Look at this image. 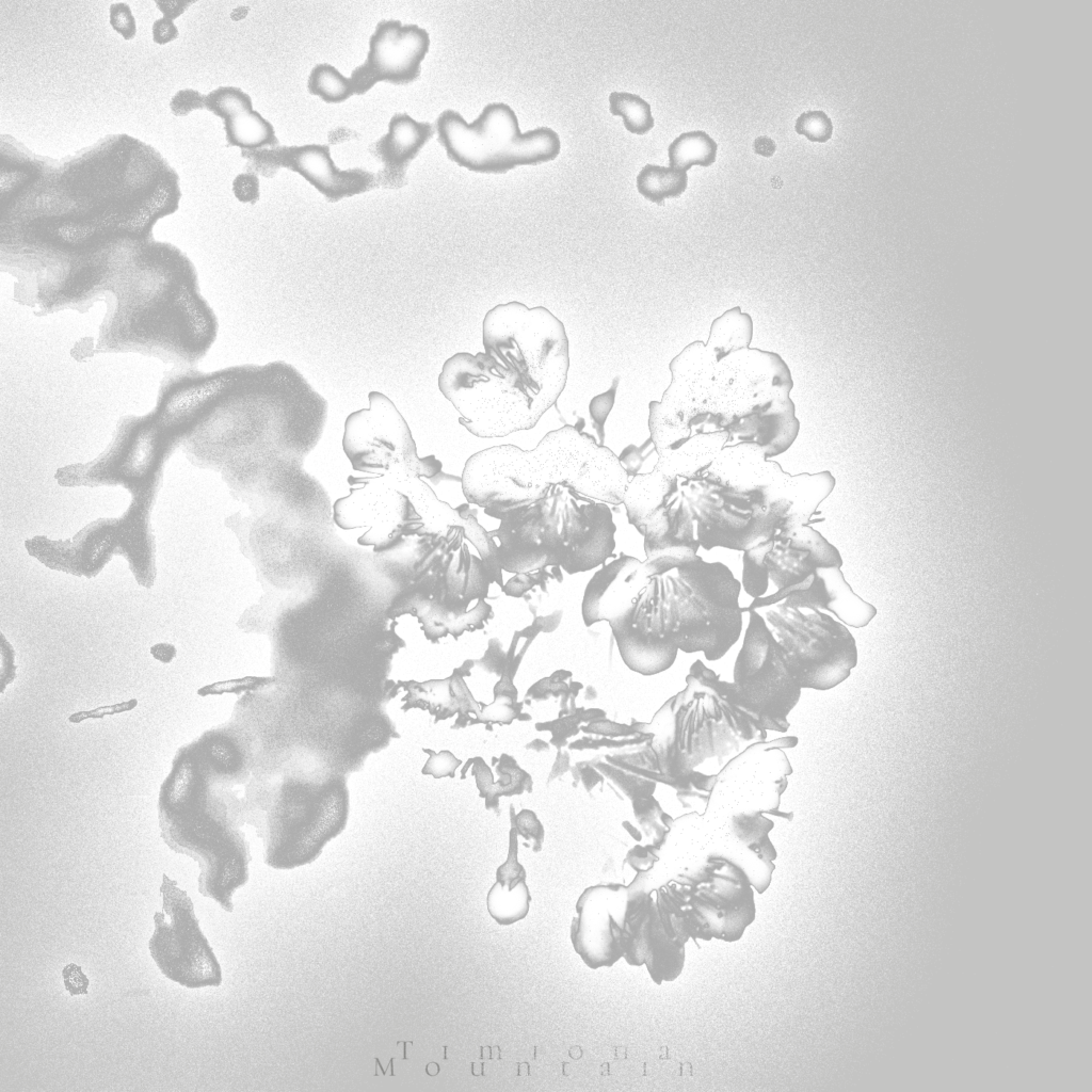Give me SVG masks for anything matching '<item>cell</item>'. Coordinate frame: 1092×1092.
<instances>
[{
	"mask_svg": "<svg viewBox=\"0 0 1092 1092\" xmlns=\"http://www.w3.org/2000/svg\"><path fill=\"white\" fill-rule=\"evenodd\" d=\"M686 688L669 698L649 723L661 783L677 791L685 807L707 804L717 774L695 768L708 759L722 764L741 746L765 741L761 728L738 704L732 682L701 660L690 667Z\"/></svg>",
	"mask_w": 1092,
	"mask_h": 1092,
	"instance_id": "cell-1",
	"label": "cell"
},
{
	"mask_svg": "<svg viewBox=\"0 0 1092 1092\" xmlns=\"http://www.w3.org/2000/svg\"><path fill=\"white\" fill-rule=\"evenodd\" d=\"M484 513L500 521L488 533L502 572H548L561 581V569L569 575L591 571L615 548L609 507L562 486L551 485L532 503Z\"/></svg>",
	"mask_w": 1092,
	"mask_h": 1092,
	"instance_id": "cell-2",
	"label": "cell"
},
{
	"mask_svg": "<svg viewBox=\"0 0 1092 1092\" xmlns=\"http://www.w3.org/2000/svg\"><path fill=\"white\" fill-rule=\"evenodd\" d=\"M661 576L665 637L685 653L722 658L742 630L741 583L725 564L700 556Z\"/></svg>",
	"mask_w": 1092,
	"mask_h": 1092,
	"instance_id": "cell-3",
	"label": "cell"
},
{
	"mask_svg": "<svg viewBox=\"0 0 1092 1092\" xmlns=\"http://www.w3.org/2000/svg\"><path fill=\"white\" fill-rule=\"evenodd\" d=\"M438 388L459 412V422L481 438L530 430L544 414L520 375L486 353L452 355L443 365Z\"/></svg>",
	"mask_w": 1092,
	"mask_h": 1092,
	"instance_id": "cell-4",
	"label": "cell"
},
{
	"mask_svg": "<svg viewBox=\"0 0 1092 1092\" xmlns=\"http://www.w3.org/2000/svg\"><path fill=\"white\" fill-rule=\"evenodd\" d=\"M485 353L512 368L537 397L544 413L563 391L569 369L563 323L543 306L498 304L483 320Z\"/></svg>",
	"mask_w": 1092,
	"mask_h": 1092,
	"instance_id": "cell-5",
	"label": "cell"
},
{
	"mask_svg": "<svg viewBox=\"0 0 1092 1092\" xmlns=\"http://www.w3.org/2000/svg\"><path fill=\"white\" fill-rule=\"evenodd\" d=\"M316 780H287L269 789L264 862L293 869L314 862L344 828L348 791L342 774Z\"/></svg>",
	"mask_w": 1092,
	"mask_h": 1092,
	"instance_id": "cell-6",
	"label": "cell"
},
{
	"mask_svg": "<svg viewBox=\"0 0 1092 1092\" xmlns=\"http://www.w3.org/2000/svg\"><path fill=\"white\" fill-rule=\"evenodd\" d=\"M438 141L450 160L469 171L507 173L520 165H536L556 159L560 138L548 127L521 132L513 109L492 102L470 124L454 110L436 119Z\"/></svg>",
	"mask_w": 1092,
	"mask_h": 1092,
	"instance_id": "cell-7",
	"label": "cell"
},
{
	"mask_svg": "<svg viewBox=\"0 0 1092 1092\" xmlns=\"http://www.w3.org/2000/svg\"><path fill=\"white\" fill-rule=\"evenodd\" d=\"M773 637L786 651L801 688L829 690L857 663L856 643L848 628L819 610L799 609L783 601L762 608Z\"/></svg>",
	"mask_w": 1092,
	"mask_h": 1092,
	"instance_id": "cell-8",
	"label": "cell"
},
{
	"mask_svg": "<svg viewBox=\"0 0 1092 1092\" xmlns=\"http://www.w3.org/2000/svg\"><path fill=\"white\" fill-rule=\"evenodd\" d=\"M791 375L775 353L742 349L712 364L706 383V428L726 431L739 420L791 402Z\"/></svg>",
	"mask_w": 1092,
	"mask_h": 1092,
	"instance_id": "cell-9",
	"label": "cell"
},
{
	"mask_svg": "<svg viewBox=\"0 0 1092 1092\" xmlns=\"http://www.w3.org/2000/svg\"><path fill=\"white\" fill-rule=\"evenodd\" d=\"M749 613L732 687L739 706L761 728L785 733L789 728L787 717L798 704L802 688L786 651L761 614L756 610Z\"/></svg>",
	"mask_w": 1092,
	"mask_h": 1092,
	"instance_id": "cell-10",
	"label": "cell"
},
{
	"mask_svg": "<svg viewBox=\"0 0 1092 1092\" xmlns=\"http://www.w3.org/2000/svg\"><path fill=\"white\" fill-rule=\"evenodd\" d=\"M681 496L695 524L700 546L745 551L771 540L782 515L761 489L741 493L721 486L706 475L679 482Z\"/></svg>",
	"mask_w": 1092,
	"mask_h": 1092,
	"instance_id": "cell-11",
	"label": "cell"
},
{
	"mask_svg": "<svg viewBox=\"0 0 1092 1092\" xmlns=\"http://www.w3.org/2000/svg\"><path fill=\"white\" fill-rule=\"evenodd\" d=\"M543 481L593 500L623 503L630 475L620 457L594 436L565 424L529 450Z\"/></svg>",
	"mask_w": 1092,
	"mask_h": 1092,
	"instance_id": "cell-12",
	"label": "cell"
},
{
	"mask_svg": "<svg viewBox=\"0 0 1092 1092\" xmlns=\"http://www.w3.org/2000/svg\"><path fill=\"white\" fill-rule=\"evenodd\" d=\"M369 407L351 413L344 422L343 450L356 470L397 476L432 477L441 469L434 455L418 457L411 430L394 402L371 391Z\"/></svg>",
	"mask_w": 1092,
	"mask_h": 1092,
	"instance_id": "cell-13",
	"label": "cell"
},
{
	"mask_svg": "<svg viewBox=\"0 0 1092 1092\" xmlns=\"http://www.w3.org/2000/svg\"><path fill=\"white\" fill-rule=\"evenodd\" d=\"M162 877L164 913L154 915L155 930L148 942L151 958L167 979L187 989L219 986L222 969L199 928L191 898L176 881Z\"/></svg>",
	"mask_w": 1092,
	"mask_h": 1092,
	"instance_id": "cell-14",
	"label": "cell"
},
{
	"mask_svg": "<svg viewBox=\"0 0 1092 1092\" xmlns=\"http://www.w3.org/2000/svg\"><path fill=\"white\" fill-rule=\"evenodd\" d=\"M797 743L796 737H784L748 745L717 774L705 808L728 814L781 815V794L792 771L782 749Z\"/></svg>",
	"mask_w": 1092,
	"mask_h": 1092,
	"instance_id": "cell-15",
	"label": "cell"
},
{
	"mask_svg": "<svg viewBox=\"0 0 1092 1092\" xmlns=\"http://www.w3.org/2000/svg\"><path fill=\"white\" fill-rule=\"evenodd\" d=\"M551 485L539 473L529 450L499 445L472 454L465 463L462 489L468 503L503 509L532 503Z\"/></svg>",
	"mask_w": 1092,
	"mask_h": 1092,
	"instance_id": "cell-16",
	"label": "cell"
},
{
	"mask_svg": "<svg viewBox=\"0 0 1092 1092\" xmlns=\"http://www.w3.org/2000/svg\"><path fill=\"white\" fill-rule=\"evenodd\" d=\"M769 589L765 597L754 599L742 611L756 610L782 601L788 595L807 590L820 566L841 567L838 549L808 525L777 531L764 556Z\"/></svg>",
	"mask_w": 1092,
	"mask_h": 1092,
	"instance_id": "cell-17",
	"label": "cell"
},
{
	"mask_svg": "<svg viewBox=\"0 0 1092 1092\" xmlns=\"http://www.w3.org/2000/svg\"><path fill=\"white\" fill-rule=\"evenodd\" d=\"M662 595L661 574L649 575L648 583L633 606L623 616L609 622L624 662L643 675L668 670L678 653L664 635Z\"/></svg>",
	"mask_w": 1092,
	"mask_h": 1092,
	"instance_id": "cell-18",
	"label": "cell"
},
{
	"mask_svg": "<svg viewBox=\"0 0 1092 1092\" xmlns=\"http://www.w3.org/2000/svg\"><path fill=\"white\" fill-rule=\"evenodd\" d=\"M627 896L626 886L607 884L591 886L579 897L571 941L589 967L611 966L623 957L621 937Z\"/></svg>",
	"mask_w": 1092,
	"mask_h": 1092,
	"instance_id": "cell-19",
	"label": "cell"
},
{
	"mask_svg": "<svg viewBox=\"0 0 1092 1092\" xmlns=\"http://www.w3.org/2000/svg\"><path fill=\"white\" fill-rule=\"evenodd\" d=\"M430 47L428 32L399 20H381L369 41L365 62L350 77L355 94L362 95L375 83L407 84L420 75V65Z\"/></svg>",
	"mask_w": 1092,
	"mask_h": 1092,
	"instance_id": "cell-20",
	"label": "cell"
},
{
	"mask_svg": "<svg viewBox=\"0 0 1092 1092\" xmlns=\"http://www.w3.org/2000/svg\"><path fill=\"white\" fill-rule=\"evenodd\" d=\"M263 175L278 167L302 175L330 202L365 192L375 184L374 176L362 168L342 171L335 166L326 145L276 146L271 149L242 150Z\"/></svg>",
	"mask_w": 1092,
	"mask_h": 1092,
	"instance_id": "cell-21",
	"label": "cell"
},
{
	"mask_svg": "<svg viewBox=\"0 0 1092 1092\" xmlns=\"http://www.w3.org/2000/svg\"><path fill=\"white\" fill-rule=\"evenodd\" d=\"M649 581L644 561L621 553L588 582L581 613L587 626L623 616Z\"/></svg>",
	"mask_w": 1092,
	"mask_h": 1092,
	"instance_id": "cell-22",
	"label": "cell"
},
{
	"mask_svg": "<svg viewBox=\"0 0 1092 1092\" xmlns=\"http://www.w3.org/2000/svg\"><path fill=\"white\" fill-rule=\"evenodd\" d=\"M640 534L646 559H664L678 566L697 556L695 524L681 493L653 514Z\"/></svg>",
	"mask_w": 1092,
	"mask_h": 1092,
	"instance_id": "cell-23",
	"label": "cell"
},
{
	"mask_svg": "<svg viewBox=\"0 0 1092 1092\" xmlns=\"http://www.w3.org/2000/svg\"><path fill=\"white\" fill-rule=\"evenodd\" d=\"M782 601L799 609L830 611L854 628L866 626L877 614L874 606L852 591L837 566L818 567L807 590L792 593Z\"/></svg>",
	"mask_w": 1092,
	"mask_h": 1092,
	"instance_id": "cell-24",
	"label": "cell"
},
{
	"mask_svg": "<svg viewBox=\"0 0 1092 1092\" xmlns=\"http://www.w3.org/2000/svg\"><path fill=\"white\" fill-rule=\"evenodd\" d=\"M834 486L835 478L828 470L798 475L784 471L774 482L760 489L771 508L785 513L777 530L782 531L807 525Z\"/></svg>",
	"mask_w": 1092,
	"mask_h": 1092,
	"instance_id": "cell-25",
	"label": "cell"
},
{
	"mask_svg": "<svg viewBox=\"0 0 1092 1092\" xmlns=\"http://www.w3.org/2000/svg\"><path fill=\"white\" fill-rule=\"evenodd\" d=\"M783 472L781 465L767 459L758 445L737 443L725 445L705 475L721 486L748 493L771 484Z\"/></svg>",
	"mask_w": 1092,
	"mask_h": 1092,
	"instance_id": "cell-26",
	"label": "cell"
},
{
	"mask_svg": "<svg viewBox=\"0 0 1092 1092\" xmlns=\"http://www.w3.org/2000/svg\"><path fill=\"white\" fill-rule=\"evenodd\" d=\"M430 123L417 122L406 113L395 114L388 125V132L371 147V152L384 167L379 180L387 187H400L405 179L406 167L433 135Z\"/></svg>",
	"mask_w": 1092,
	"mask_h": 1092,
	"instance_id": "cell-27",
	"label": "cell"
},
{
	"mask_svg": "<svg viewBox=\"0 0 1092 1092\" xmlns=\"http://www.w3.org/2000/svg\"><path fill=\"white\" fill-rule=\"evenodd\" d=\"M398 685L407 692L402 698V710L427 709L436 717V720L447 719L456 711L473 710L476 706L456 670L451 677L444 680L398 681Z\"/></svg>",
	"mask_w": 1092,
	"mask_h": 1092,
	"instance_id": "cell-28",
	"label": "cell"
},
{
	"mask_svg": "<svg viewBox=\"0 0 1092 1092\" xmlns=\"http://www.w3.org/2000/svg\"><path fill=\"white\" fill-rule=\"evenodd\" d=\"M727 439L728 434L725 431L693 434L678 447L657 454L653 469L671 478H698L706 473Z\"/></svg>",
	"mask_w": 1092,
	"mask_h": 1092,
	"instance_id": "cell-29",
	"label": "cell"
},
{
	"mask_svg": "<svg viewBox=\"0 0 1092 1092\" xmlns=\"http://www.w3.org/2000/svg\"><path fill=\"white\" fill-rule=\"evenodd\" d=\"M680 494L679 479L652 469L629 478L623 504L626 515L639 532L646 520Z\"/></svg>",
	"mask_w": 1092,
	"mask_h": 1092,
	"instance_id": "cell-30",
	"label": "cell"
},
{
	"mask_svg": "<svg viewBox=\"0 0 1092 1092\" xmlns=\"http://www.w3.org/2000/svg\"><path fill=\"white\" fill-rule=\"evenodd\" d=\"M684 962L685 944L670 938L664 932L657 914L652 889V902L645 927L644 964L652 979L660 984L662 981L676 979L681 973Z\"/></svg>",
	"mask_w": 1092,
	"mask_h": 1092,
	"instance_id": "cell-31",
	"label": "cell"
},
{
	"mask_svg": "<svg viewBox=\"0 0 1092 1092\" xmlns=\"http://www.w3.org/2000/svg\"><path fill=\"white\" fill-rule=\"evenodd\" d=\"M224 126L227 143L242 150L278 146L272 125L253 110L252 99L235 110L224 121Z\"/></svg>",
	"mask_w": 1092,
	"mask_h": 1092,
	"instance_id": "cell-32",
	"label": "cell"
},
{
	"mask_svg": "<svg viewBox=\"0 0 1092 1092\" xmlns=\"http://www.w3.org/2000/svg\"><path fill=\"white\" fill-rule=\"evenodd\" d=\"M752 335L751 317L734 307L712 322L706 349L718 363L733 352L749 348Z\"/></svg>",
	"mask_w": 1092,
	"mask_h": 1092,
	"instance_id": "cell-33",
	"label": "cell"
},
{
	"mask_svg": "<svg viewBox=\"0 0 1092 1092\" xmlns=\"http://www.w3.org/2000/svg\"><path fill=\"white\" fill-rule=\"evenodd\" d=\"M688 184L686 171L646 164L637 176L639 193L646 199L662 206L665 198L680 196Z\"/></svg>",
	"mask_w": 1092,
	"mask_h": 1092,
	"instance_id": "cell-34",
	"label": "cell"
},
{
	"mask_svg": "<svg viewBox=\"0 0 1092 1092\" xmlns=\"http://www.w3.org/2000/svg\"><path fill=\"white\" fill-rule=\"evenodd\" d=\"M718 145L702 130L681 133L669 146L671 167L688 171L693 165L710 166L717 157Z\"/></svg>",
	"mask_w": 1092,
	"mask_h": 1092,
	"instance_id": "cell-35",
	"label": "cell"
},
{
	"mask_svg": "<svg viewBox=\"0 0 1092 1092\" xmlns=\"http://www.w3.org/2000/svg\"><path fill=\"white\" fill-rule=\"evenodd\" d=\"M531 896L526 882L513 889H505L496 883L489 889L486 903L489 915L499 925H511L529 912Z\"/></svg>",
	"mask_w": 1092,
	"mask_h": 1092,
	"instance_id": "cell-36",
	"label": "cell"
},
{
	"mask_svg": "<svg viewBox=\"0 0 1092 1092\" xmlns=\"http://www.w3.org/2000/svg\"><path fill=\"white\" fill-rule=\"evenodd\" d=\"M611 114L621 116L625 128L635 134H645L654 127L651 106L643 98L627 92H612L609 96Z\"/></svg>",
	"mask_w": 1092,
	"mask_h": 1092,
	"instance_id": "cell-37",
	"label": "cell"
},
{
	"mask_svg": "<svg viewBox=\"0 0 1092 1092\" xmlns=\"http://www.w3.org/2000/svg\"><path fill=\"white\" fill-rule=\"evenodd\" d=\"M307 87L312 95L320 96L326 102H341L355 94L350 78L326 63L311 69Z\"/></svg>",
	"mask_w": 1092,
	"mask_h": 1092,
	"instance_id": "cell-38",
	"label": "cell"
},
{
	"mask_svg": "<svg viewBox=\"0 0 1092 1092\" xmlns=\"http://www.w3.org/2000/svg\"><path fill=\"white\" fill-rule=\"evenodd\" d=\"M771 545L772 539L743 551L742 587L754 599L765 597L769 589L764 556Z\"/></svg>",
	"mask_w": 1092,
	"mask_h": 1092,
	"instance_id": "cell-39",
	"label": "cell"
},
{
	"mask_svg": "<svg viewBox=\"0 0 1092 1092\" xmlns=\"http://www.w3.org/2000/svg\"><path fill=\"white\" fill-rule=\"evenodd\" d=\"M794 129L812 142L824 143L832 136L833 124L823 111H807L798 117Z\"/></svg>",
	"mask_w": 1092,
	"mask_h": 1092,
	"instance_id": "cell-40",
	"label": "cell"
},
{
	"mask_svg": "<svg viewBox=\"0 0 1092 1092\" xmlns=\"http://www.w3.org/2000/svg\"><path fill=\"white\" fill-rule=\"evenodd\" d=\"M617 384L619 378H615L608 391L594 397L590 402L589 412L593 427L600 433L604 431L606 419L614 404Z\"/></svg>",
	"mask_w": 1092,
	"mask_h": 1092,
	"instance_id": "cell-41",
	"label": "cell"
},
{
	"mask_svg": "<svg viewBox=\"0 0 1092 1092\" xmlns=\"http://www.w3.org/2000/svg\"><path fill=\"white\" fill-rule=\"evenodd\" d=\"M110 25L126 41L132 39L136 33L134 17L125 2L113 3L109 10Z\"/></svg>",
	"mask_w": 1092,
	"mask_h": 1092,
	"instance_id": "cell-42",
	"label": "cell"
},
{
	"mask_svg": "<svg viewBox=\"0 0 1092 1092\" xmlns=\"http://www.w3.org/2000/svg\"><path fill=\"white\" fill-rule=\"evenodd\" d=\"M423 751L430 754V758L422 768L423 774H431L436 778L453 776L455 769L461 765V760L456 759L449 751H441L438 754L427 749Z\"/></svg>",
	"mask_w": 1092,
	"mask_h": 1092,
	"instance_id": "cell-43",
	"label": "cell"
},
{
	"mask_svg": "<svg viewBox=\"0 0 1092 1092\" xmlns=\"http://www.w3.org/2000/svg\"><path fill=\"white\" fill-rule=\"evenodd\" d=\"M205 95L192 89H184L172 97L170 109L175 116H186L194 110L205 109Z\"/></svg>",
	"mask_w": 1092,
	"mask_h": 1092,
	"instance_id": "cell-44",
	"label": "cell"
},
{
	"mask_svg": "<svg viewBox=\"0 0 1092 1092\" xmlns=\"http://www.w3.org/2000/svg\"><path fill=\"white\" fill-rule=\"evenodd\" d=\"M136 705L138 701L135 698H131L129 701L114 705L102 706L87 711L75 712L68 717V721L71 723H80L87 719H101L106 716L132 710L134 707H136Z\"/></svg>",
	"mask_w": 1092,
	"mask_h": 1092,
	"instance_id": "cell-45",
	"label": "cell"
},
{
	"mask_svg": "<svg viewBox=\"0 0 1092 1092\" xmlns=\"http://www.w3.org/2000/svg\"><path fill=\"white\" fill-rule=\"evenodd\" d=\"M516 824L519 826V833L528 840L534 842L533 850L539 851L543 840V828L536 820L534 814L529 810H523L516 819Z\"/></svg>",
	"mask_w": 1092,
	"mask_h": 1092,
	"instance_id": "cell-46",
	"label": "cell"
},
{
	"mask_svg": "<svg viewBox=\"0 0 1092 1092\" xmlns=\"http://www.w3.org/2000/svg\"><path fill=\"white\" fill-rule=\"evenodd\" d=\"M193 780V769L190 762H182L174 777L171 786L170 800L172 803L180 802L187 796Z\"/></svg>",
	"mask_w": 1092,
	"mask_h": 1092,
	"instance_id": "cell-47",
	"label": "cell"
},
{
	"mask_svg": "<svg viewBox=\"0 0 1092 1092\" xmlns=\"http://www.w3.org/2000/svg\"><path fill=\"white\" fill-rule=\"evenodd\" d=\"M232 191L240 202L255 203L258 198V180L250 173L240 174L234 180Z\"/></svg>",
	"mask_w": 1092,
	"mask_h": 1092,
	"instance_id": "cell-48",
	"label": "cell"
},
{
	"mask_svg": "<svg viewBox=\"0 0 1092 1092\" xmlns=\"http://www.w3.org/2000/svg\"><path fill=\"white\" fill-rule=\"evenodd\" d=\"M62 975L65 987L71 996L87 993L90 981L82 973L80 966L76 964H68L63 968Z\"/></svg>",
	"mask_w": 1092,
	"mask_h": 1092,
	"instance_id": "cell-49",
	"label": "cell"
},
{
	"mask_svg": "<svg viewBox=\"0 0 1092 1092\" xmlns=\"http://www.w3.org/2000/svg\"><path fill=\"white\" fill-rule=\"evenodd\" d=\"M210 755L214 762L223 769H231L238 764V753L225 741H216L210 745Z\"/></svg>",
	"mask_w": 1092,
	"mask_h": 1092,
	"instance_id": "cell-50",
	"label": "cell"
},
{
	"mask_svg": "<svg viewBox=\"0 0 1092 1092\" xmlns=\"http://www.w3.org/2000/svg\"><path fill=\"white\" fill-rule=\"evenodd\" d=\"M178 37V29L173 20L162 17L152 25V39L159 45H165Z\"/></svg>",
	"mask_w": 1092,
	"mask_h": 1092,
	"instance_id": "cell-51",
	"label": "cell"
},
{
	"mask_svg": "<svg viewBox=\"0 0 1092 1092\" xmlns=\"http://www.w3.org/2000/svg\"><path fill=\"white\" fill-rule=\"evenodd\" d=\"M158 9L171 20L179 17L194 1H155Z\"/></svg>",
	"mask_w": 1092,
	"mask_h": 1092,
	"instance_id": "cell-52",
	"label": "cell"
},
{
	"mask_svg": "<svg viewBox=\"0 0 1092 1092\" xmlns=\"http://www.w3.org/2000/svg\"><path fill=\"white\" fill-rule=\"evenodd\" d=\"M150 654L158 661L168 663L176 656V648L170 643H158L150 647Z\"/></svg>",
	"mask_w": 1092,
	"mask_h": 1092,
	"instance_id": "cell-53",
	"label": "cell"
},
{
	"mask_svg": "<svg viewBox=\"0 0 1092 1092\" xmlns=\"http://www.w3.org/2000/svg\"><path fill=\"white\" fill-rule=\"evenodd\" d=\"M580 775L582 778V783L589 791L597 782L603 781V777L595 770L588 766L579 770V776Z\"/></svg>",
	"mask_w": 1092,
	"mask_h": 1092,
	"instance_id": "cell-54",
	"label": "cell"
},
{
	"mask_svg": "<svg viewBox=\"0 0 1092 1092\" xmlns=\"http://www.w3.org/2000/svg\"><path fill=\"white\" fill-rule=\"evenodd\" d=\"M770 139L760 136L754 142V149L762 156H771L775 150V144L766 146Z\"/></svg>",
	"mask_w": 1092,
	"mask_h": 1092,
	"instance_id": "cell-55",
	"label": "cell"
},
{
	"mask_svg": "<svg viewBox=\"0 0 1092 1092\" xmlns=\"http://www.w3.org/2000/svg\"><path fill=\"white\" fill-rule=\"evenodd\" d=\"M566 756H567L566 752H559L557 760H556V762L553 765L551 774L549 776V780H551L553 777H557L558 775L564 773L569 768L568 761H566L563 765H561Z\"/></svg>",
	"mask_w": 1092,
	"mask_h": 1092,
	"instance_id": "cell-56",
	"label": "cell"
},
{
	"mask_svg": "<svg viewBox=\"0 0 1092 1092\" xmlns=\"http://www.w3.org/2000/svg\"><path fill=\"white\" fill-rule=\"evenodd\" d=\"M527 748L528 749H533V750H536V751H544V750H548L549 749L548 744L546 742H544L543 740H540V739L533 740L532 742H530L527 745Z\"/></svg>",
	"mask_w": 1092,
	"mask_h": 1092,
	"instance_id": "cell-57",
	"label": "cell"
}]
</instances>
